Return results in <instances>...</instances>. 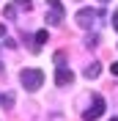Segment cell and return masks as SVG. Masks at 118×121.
<instances>
[{
  "mask_svg": "<svg viewBox=\"0 0 118 121\" xmlns=\"http://www.w3.org/2000/svg\"><path fill=\"white\" fill-rule=\"evenodd\" d=\"M19 83L25 91H38L44 85V72L41 69H22L19 72Z\"/></svg>",
  "mask_w": 118,
  "mask_h": 121,
  "instance_id": "obj_1",
  "label": "cell"
},
{
  "mask_svg": "<svg viewBox=\"0 0 118 121\" xmlns=\"http://www.w3.org/2000/svg\"><path fill=\"white\" fill-rule=\"evenodd\" d=\"M102 116H104V96L102 94H93L88 110H82V121H96V118H102Z\"/></svg>",
  "mask_w": 118,
  "mask_h": 121,
  "instance_id": "obj_2",
  "label": "cell"
},
{
  "mask_svg": "<svg viewBox=\"0 0 118 121\" xmlns=\"http://www.w3.org/2000/svg\"><path fill=\"white\" fill-rule=\"evenodd\" d=\"M102 17V11H96V8H80L77 14H74V22H77V28L82 30H91L93 28V22Z\"/></svg>",
  "mask_w": 118,
  "mask_h": 121,
  "instance_id": "obj_3",
  "label": "cell"
},
{
  "mask_svg": "<svg viewBox=\"0 0 118 121\" xmlns=\"http://www.w3.org/2000/svg\"><path fill=\"white\" fill-rule=\"evenodd\" d=\"M63 17H66V11L60 6V0H47V22L58 28V25H63Z\"/></svg>",
  "mask_w": 118,
  "mask_h": 121,
  "instance_id": "obj_4",
  "label": "cell"
},
{
  "mask_svg": "<svg viewBox=\"0 0 118 121\" xmlns=\"http://www.w3.org/2000/svg\"><path fill=\"white\" fill-rule=\"evenodd\" d=\"M74 83V72L69 66H58L55 69V85L58 88H66V85H72Z\"/></svg>",
  "mask_w": 118,
  "mask_h": 121,
  "instance_id": "obj_5",
  "label": "cell"
},
{
  "mask_svg": "<svg viewBox=\"0 0 118 121\" xmlns=\"http://www.w3.org/2000/svg\"><path fill=\"white\" fill-rule=\"evenodd\" d=\"M82 74L88 77V80H96V77L102 74V63H99V60H93V63H88V66H85V72H82Z\"/></svg>",
  "mask_w": 118,
  "mask_h": 121,
  "instance_id": "obj_6",
  "label": "cell"
},
{
  "mask_svg": "<svg viewBox=\"0 0 118 121\" xmlns=\"http://www.w3.org/2000/svg\"><path fill=\"white\" fill-rule=\"evenodd\" d=\"M47 39H50V33H47V30H38L36 36H33V41H36V44H33V52H38L41 44H47Z\"/></svg>",
  "mask_w": 118,
  "mask_h": 121,
  "instance_id": "obj_7",
  "label": "cell"
},
{
  "mask_svg": "<svg viewBox=\"0 0 118 121\" xmlns=\"http://www.w3.org/2000/svg\"><path fill=\"white\" fill-rule=\"evenodd\" d=\"M0 105H3V110H11L14 107V94L11 91H3L0 94Z\"/></svg>",
  "mask_w": 118,
  "mask_h": 121,
  "instance_id": "obj_8",
  "label": "cell"
},
{
  "mask_svg": "<svg viewBox=\"0 0 118 121\" xmlns=\"http://www.w3.org/2000/svg\"><path fill=\"white\" fill-rule=\"evenodd\" d=\"M14 17H17V3H8L3 8V19H14Z\"/></svg>",
  "mask_w": 118,
  "mask_h": 121,
  "instance_id": "obj_9",
  "label": "cell"
},
{
  "mask_svg": "<svg viewBox=\"0 0 118 121\" xmlns=\"http://www.w3.org/2000/svg\"><path fill=\"white\" fill-rule=\"evenodd\" d=\"M96 44H99V33H91V36L85 39V47H88V50H93Z\"/></svg>",
  "mask_w": 118,
  "mask_h": 121,
  "instance_id": "obj_10",
  "label": "cell"
},
{
  "mask_svg": "<svg viewBox=\"0 0 118 121\" xmlns=\"http://www.w3.org/2000/svg\"><path fill=\"white\" fill-rule=\"evenodd\" d=\"M17 8H25V11H30V8H33V3H30V0H17Z\"/></svg>",
  "mask_w": 118,
  "mask_h": 121,
  "instance_id": "obj_11",
  "label": "cell"
},
{
  "mask_svg": "<svg viewBox=\"0 0 118 121\" xmlns=\"http://www.w3.org/2000/svg\"><path fill=\"white\" fill-rule=\"evenodd\" d=\"M55 63H58V66H66V55H63V52H55Z\"/></svg>",
  "mask_w": 118,
  "mask_h": 121,
  "instance_id": "obj_12",
  "label": "cell"
},
{
  "mask_svg": "<svg viewBox=\"0 0 118 121\" xmlns=\"http://www.w3.org/2000/svg\"><path fill=\"white\" fill-rule=\"evenodd\" d=\"M110 74H113V77H118V60H115V63L110 66Z\"/></svg>",
  "mask_w": 118,
  "mask_h": 121,
  "instance_id": "obj_13",
  "label": "cell"
},
{
  "mask_svg": "<svg viewBox=\"0 0 118 121\" xmlns=\"http://www.w3.org/2000/svg\"><path fill=\"white\" fill-rule=\"evenodd\" d=\"M113 28H115V33H118V11L113 14Z\"/></svg>",
  "mask_w": 118,
  "mask_h": 121,
  "instance_id": "obj_14",
  "label": "cell"
},
{
  "mask_svg": "<svg viewBox=\"0 0 118 121\" xmlns=\"http://www.w3.org/2000/svg\"><path fill=\"white\" fill-rule=\"evenodd\" d=\"M0 36H6V25L3 22H0Z\"/></svg>",
  "mask_w": 118,
  "mask_h": 121,
  "instance_id": "obj_15",
  "label": "cell"
},
{
  "mask_svg": "<svg viewBox=\"0 0 118 121\" xmlns=\"http://www.w3.org/2000/svg\"><path fill=\"white\" fill-rule=\"evenodd\" d=\"M99 3H102V6H107V3H110V0H99Z\"/></svg>",
  "mask_w": 118,
  "mask_h": 121,
  "instance_id": "obj_16",
  "label": "cell"
},
{
  "mask_svg": "<svg viewBox=\"0 0 118 121\" xmlns=\"http://www.w3.org/2000/svg\"><path fill=\"white\" fill-rule=\"evenodd\" d=\"M110 121H118V118H110Z\"/></svg>",
  "mask_w": 118,
  "mask_h": 121,
  "instance_id": "obj_17",
  "label": "cell"
}]
</instances>
